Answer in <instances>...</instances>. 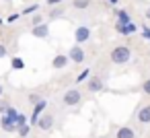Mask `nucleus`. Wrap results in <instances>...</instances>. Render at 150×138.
<instances>
[{
	"mask_svg": "<svg viewBox=\"0 0 150 138\" xmlns=\"http://www.w3.org/2000/svg\"><path fill=\"white\" fill-rule=\"evenodd\" d=\"M62 0H47V4H60Z\"/></svg>",
	"mask_w": 150,
	"mask_h": 138,
	"instance_id": "nucleus-30",
	"label": "nucleus"
},
{
	"mask_svg": "<svg viewBox=\"0 0 150 138\" xmlns=\"http://www.w3.org/2000/svg\"><path fill=\"white\" fill-rule=\"evenodd\" d=\"M8 107H11L8 103H4V101H0V113H2V115L6 113V109H8Z\"/></svg>",
	"mask_w": 150,
	"mask_h": 138,
	"instance_id": "nucleus-25",
	"label": "nucleus"
},
{
	"mask_svg": "<svg viewBox=\"0 0 150 138\" xmlns=\"http://www.w3.org/2000/svg\"><path fill=\"white\" fill-rule=\"evenodd\" d=\"M80 99H82L80 91H78V89H70V91H66V95H64V105H78Z\"/></svg>",
	"mask_w": 150,
	"mask_h": 138,
	"instance_id": "nucleus-2",
	"label": "nucleus"
},
{
	"mask_svg": "<svg viewBox=\"0 0 150 138\" xmlns=\"http://www.w3.org/2000/svg\"><path fill=\"white\" fill-rule=\"evenodd\" d=\"M101 89H103V80H101V78H91V80H88V91L97 93V91H101Z\"/></svg>",
	"mask_w": 150,
	"mask_h": 138,
	"instance_id": "nucleus-13",
	"label": "nucleus"
},
{
	"mask_svg": "<svg viewBox=\"0 0 150 138\" xmlns=\"http://www.w3.org/2000/svg\"><path fill=\"white\" fill-rule=\"evenodd\" d=\"M27 134H29V124L23 126V128H19V136H27Z\"/></svg>",
	"mask_w": 150,
	"mask_h": 138,
	"instance_id": "nucleus-24",
	"label": "nucleus"
},
{
	"mask_svg": "<svg viewBox=\"0 0 150 138\" xmlns=\"http://www.w3.org/2000/svg\"><path fill=\"white\" fill-rule=\"evenodd\" d=\"M72 6H74V9H78V11L88 9V6H91V0H74V2H72Z\"/></svg>",
	"mask_w": 150,
	"mask_h": 138,
	"instance_id": "nucleus-15",
	"label": "nucleus"
},
{
	"mask_svg": "<svg viewBox=\"0 0 150 138\" xmlns=\"http://www.w3.org/2000/svg\"><path fill=\"white\" fill-rule=\"evenodd\" d=\"M88 76H91V70H82V72L76 76V83H82V80H86Z\"/></svg>",
	"mask_w": 150,
	"mask_h": 138,
	"instance_id": "nucleus-18",
	"label": "nucleus"
},
{
	"mask_svg": "<svg viewBox=\"0 0 150 138\" xmlns=\"http://www.w3.org/2000/svg\"><path fill=\"white\" fill-rule=\"evenodd\" d=\"M68 62H70V58H68V56L58 54V56L52 60V66H54V68H64V66H68Z\"/></svg>",
	"mask_w": 150,
	"mask_h": 138,
	"instance_id": "nucleus-9",
	"label": "nucleus"
},
{
	"mask_svg": "<svg viewBox=\"0 0 150 138\" xmlns=\"http://www.w3.org/2000/svg\"><path fill=\"white\" fill-rule=\"evenodd\" d=\"M68 58L72 60V62H76V64H80V62H84V50L80 48V46H74L70 52H68Z\"/></svg>",
	"mask_w": 150,
	"mask_h": 138,
	"instance_id": "nucleus-3",
	"label": "nucleus"
},
{
	"mask_svg": "<svg viewBox=\"0 0 150 138\" xmlns=\"http://www.w3.org/2000/svg\"><path fill=\"white\" fill-rule=\"evenodd\" d=\"M109 4H113V6H115V4H117V0H109Z\"/></svg>",
	"mask_w": 150,
	"mask_h": 138,
	"instance_id": "nucleus-31",
	"label": "nucleus"
},
{
	"mask_svg": "<svg viewBox=\"0 0 150 138\" xmlns=\"http://www.w3.org/2000/svg\"><path fill=\"white\" fill-rule=\"evenodd\" d=\"M146 19H150V9H148V11H146Z\"/></svg>",
	"mask_w": 150,
	"mask_h": 138,
	"instance_id": "nucleus-32",
	"label": "nucleus"
},
{
	"mask_svg": "<svg viewBox=\"0 0 150 138\" xmlns=\"http://www.w3.org/2000/svg\"><path fill=\"white\" fill-rule=\"evenodd\" d=\"M115 31L121 33V35H129V33H136V25H121V23H115Z\"/></svg>",
	"mask_w": 150,
	"mask_h": 138,
	"instance_id": "nucleus-8",
	"label": "nucleus"
},
{
	"mask_svg": "<svg viewBox=\"0 0 150 138\" xmlns=\"http://www.w3.org/2000/svg\"><path fill=\"white\" fill-rule=\"evenodd\" d=\"M11 64H13V68H17V70H21V68H25V62H23L21 58H17V56H15V58L11 60Z\"/></svg>",
	"mask_w": 150,
	"mask_h": 138,
	"instance_id": "nucleus-16",
	"label": "nucleus"
},
{
	"mask_svg": "<svg viewBox=\"0 0 150 138\" xmlns=\"http://www.w3.org/2000/svg\"><path fill=\"white\" fill-rule=\"evenodd\" d=\"M17 19H19V15H17V13H15V15H11V17H8V23H15V21H17Z\"/></svg>",
	"mask_w": 150,
	"mask_h": 138,
	"instance_id": "nucleus-29",
	"label": "nucleus"
},
{
	"mask_svg": "<svg viewBox=\"0 0 150 138\" xmlns=\"http://www.w3.org/2000/svg\"><path fill=\"white\" fill-rule=\"evenodd\" d=\"M129 58H132V52L125 46H117L111 52V62L113 64H125V62H129Z\"/></svg>",
	"mask_w": 150,
	"mask_h": 138,
	"instance_id": "nucleus-1",
	"label": "nucleus"
},
{
	"mask_svg": "<svg viewBox=\"0 0 150 138\" xmlns=\"http://www.w3.org/2000/svg\"><path fill=\"white\" fill-rule=\"evenodd\" d=\"M4 56H6V48H4L2 43H0V60H2Z\"/></svg>",
	"mask_w": 150,
	"mask_h": 138,
	"instance_id": "nucleus-28",
	"label": "nucleus"
},
{
	"mask_svg": "<svg viewBox=\"0 0 150 138\" xmlns=\"http://www.w3.org/2000/svg\"><path fill=\"white\" fill-rule=\"evenodd\" d=\"M15 126H17V130H19V128H23V126H27V117H25L23 113H19V117L15 120Z\"/></svg>",
	"mask_w": 150,
	"mask_h": 138,
	"instance_id": "nucleus-17",
	"label": "nucleus"
},
{
	"mask_svg": "<svg viewBox=\"0 0 150 138\" xmlns=\"http://www.w3.org/2000/svg\"><path fill=\"white\" fill-rule=\"evenodd\" d=\"M31 23H33V27H37V25H41L43 21H41V17H39V15H35V17L31 19Z\"/></svg>",
	"mask_w": 150,
	"mask_h": 138,
	"instance_id": "nucleus-23",
	"label": "nucleus"
},
{
	"mask_svg": "<svg viewBox=\"0 0 150 138\" xmlns=\"http://www.w3.org/2000/svg\"><path fill=\"white\" fill-rule=\"evenodd\" d=\"M142 91H144L146 95H150V78H148V80H144V85H142Z\"/></svg>",
	"mask_w": 150,
	"mask_h": 138,
	"instance_id": "nucleus-22",
	"label": "nucleus"
},
{
	"mask_svg": "<svg viewBox=\"0 0 150 138\" xmlns=\"http://www.w3.org/2000/svg\"><path fill=\"white\" fill-rule=\"evenodd\" d=\"M33 35L39 37V39H45V37L50 35V27H47V23H41V25L33 27Z\"/></svg>",
	"mask_w": 150,
	"mask_h": 138,
	"instance_id": "nucleus-6",
	"label": "nucleus"
},
{
	"mask_svg": "<svg viewBox=\"0 0 150 138\" xmlns=\"http://www.w3.org/2000/svg\"><path fill=\"white\" fill-rule=\"evenodd\" d=\"M62 13H64V6H60V9H54V11L50 13V17H52V19H58Z\"/></svg>",
	"mask_w": 150,
	"mask_h": 138,
	"instance_id": "nucleus-21",
	"label": "nucleus"
},
{
	"mask_svg": "<svg viewBox=\"0 0 150 138\" xmlns=\"http://www.w3.org/2000/svg\"><path fill=\"white\" fill-rule=\"evenodd\" d=\"M37 11H39V4H31L23 11V15H31V13H37Z\"/></svg>",
	"mask_w": 150,
	"mask_h": 138,
	"instance_id": "nucleus-20",
	"label": "nucleus"
},
{
	"mask_svg": "<svg viewBox=\"0 0 150 138\" xmlns=\"http://www.w3.org/2000/svg\"><path fill=\"white\" fill-rule=\"evenodd\" d=\"M6 2H8V0H6Z\"/></svg>",
	"mask_w": 150,
	"mask_h": 138,
	"instance_id": "nucleus-35",
	"label": "nucleus"
},
{
	"mask_svg": "<svg viewBox=\"0 0 150 138\" xmlns=\"http://www.w3.org/2000/svg\"><path fill=\"white\" fill-rule=\"evenodd\" d=\"M136 134H134V130L129 128V126H123V128H119L117 130V134H115V138H134Z\"/></svg>",
	"mask_w": 150,
	"mask_h": 138,
	"instance_id": "nucleus-12",
	"label": "nucleus"
},
{
	"mask_svg": "<svg viewBox=\"0 0 150 138\" xmlns=\"http://www.w3.org/2000/svg\"><path fill=\"white\" fill-rule=\"evenodd\" d=\"M45 107H47V101H45V99H41V101L33 107V113H31V124H37V122H39V115L43 113V109H45Z\"/></svg>",
	"mask_w": 150,
	"mask_h": 138,
	"instance_id": "nucleus-5",
	"label": "nucleus"
},
{
	"mask_svg": "<svg viewBox=\"0 0 150 138\" xmlns=\"http://www.w3.org/2000/svg\"><path fill=\"white\" fill-rule=\"evenodd\" d=\"M117 23H121V25H132V19H129V15H127L125 11H117Z\"/></svg>",
	"mask_w": 150,
	"mask_h": 138,
	"instance_id": "nucleus-14",
	"label": "nucleus"
},
{
	"mask_svg": "<svg viewBox=\"0 0 150 138\" xmlns=\"http://www.w3.org/2000/svg\"><path fill=\"white\" fill-rule=\"evenodd\" d=\"M29 101H31V103H35V105H37V103H39V101H41V99H39V95H31V97H29Z\"/></svg>",
	"mask_w": 150,
	"mask_h": 138,
	"instance_id": "nucleus-26",
	"label": "nucleus"
},
{
	"mask_svg": "<svg viewBox=\"0 0 150 138\" xmlns=\"http://www.w3.org/2000/svg\"><path fill=\"white\" fill-rule=\"evenodd\" d=\"M0 126H2V130H4V132H15V130H17L15 120H11L8 115H2V117H0Z\"/></svg>",
	"mask_w": 150,
	"mask_h": 138,
	"instance_id": "nucleus-7",
	"label": "nucleus"
},
{
	"mask_svg": "<svg viewBox=\"0 0 150 138\" xmlns=\"http://www.w3.org/2000/svg\"><path fill=\"white\" fill-rule=\"evenodd\" d=\"M138 122L140 124H150V105H144L138 111Z\"/></svg>",
	"mask_w": 150,
	"mask_h": 138,
	"instance_id": "nucleus-10",
	"label": "nucleus"
},
{
	"mask_svg": "<svg viewBox=\"0 0 150 138\" xmlns=\"http://www.w3.org/2000/svg\"><path fill=\"white\" fill-rule=\"evenodd\" d=\"M2 91H4V89H2V85H0V97H2Z\"/></svg>",
	"mask_w": 150,
	"mask_h": 138,
	"instance_id": "nucleus-33",
	"label": "nucleus"
},
{
	"mask_svg": "<svg viewBox=\"0 0 150 138\" xmlns=\"http://www.w3.org/2000/svg\"><path fill=\"white\" fill-rule=\"evenodd\" d=\"M37 126H39L41 130H50V128L54 126V117H52V115H43V117H39Z\"/></svg>",
	"mask_w": 150,
	"mask_h": 138,
	"instance_id": "nucleus-11",
	"label": "nucleus"
},
{
	"mask_svg": "<svg viewBox=\"0 0 150 138\" xmlns=\"http://www.w3.org/2000/svg\"><path fill=\"white\" fill-rule=\"evenodd\" d=\"M0 23H2V19H0Z\"/></svg>",
	"mask_w": 150,
	"mask_h": 138,
	"instance_id": "nucleus-34",
	"label": "nucleus"
},
{
	"mask_svg": "<svg viewBox=\"0 0 150 138\" xmlns=\"http://www.w3.org/2000/svg\"><path fill=\"white\" fill-rule=\"evenodd\" d=\"M74 37H76V41H78V46H80V43L88 41V37H91V29H88V27H84V25H80V27L76 29Z\"/></svg>",
	"mask_w": 150,
	"mask_h": 138,
	"instance_id": "nucleus-4",
	"label": "nucleus"
},
{
	"mask_svg": "<svg viewBox=\"0 0 150 138\" xmlns=\"http://www.w3.org/2000/svg\"><path fill=\"white\" fill-rule=\"evenodd\" d=\"M4 115H8V117H11V120H17V117H19V111H17V109H15V107H8V109H6V113H4Z\"/></svg>",
	"mask_w": 150,
	"mask_h": 138,
	"instance_id": "nucleus-19",
	"label": "nucleus"
},
{
	"mask_svg": "<svg viewBox=\"0 0 150 138\" xmlns=\"http://www.w3.org/2000/svg\"><path fill=\"white\" fill-rule=\"evenodd\" d=\"M142 33H144V37H146V39H150V27H146V25H144Z\"/></svg>",
	"mask_w": 150,
	"mask_h": 138,
	"instance_id": "nucleus-27",
	"label": "nucleus"
}]
</instances>
